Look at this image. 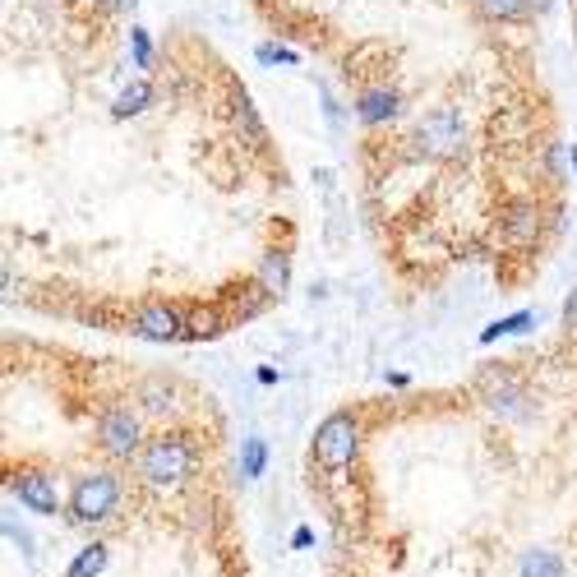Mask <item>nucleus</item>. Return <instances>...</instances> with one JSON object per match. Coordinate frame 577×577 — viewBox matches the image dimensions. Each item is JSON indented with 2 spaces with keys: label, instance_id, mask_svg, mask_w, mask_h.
Returning <instances> with one entry per match:
<instances>
[{
  "label": "nucleus",
  "instance_id": "1",
  "mask_svg": "<svg viewBox=\"0 0 577 577\" xmlns=\"http://www.w3.org/2000/svg\"><path fill=\"white\" fill-rule=\"evenodd\" d=\"M139 467H144V476L153 485H176L190 476L194 448H190V439H181V434H162V439H153V444L144 448Z\"/></svg>",
  "mask_w": 577,
  "mask_h": 577
},
{
  "label": "nucleus",
  "instance_id": "2",
  "mask_svg": "<svg viewBox=\"0 0 577 577\" xmlns=\"http://www.w3.org/2000/svg\"><path fill=\"white\" fill-rule=\"evenodd\" d=\"M116 504H121V485H116V476H102V471L84 476L70 494V508L79 522H107L116 513Z\"/></svg>",
  "mask_w": 577,
  "mask_h": 577
},
{
  "label": "nucleus",
  "instance_id": "3",
  "mask_svg": "<svg viewBox=\"0 0 577 577\" xmlns=\"http://www.w3.org/2000/svg\"><path fill=\"white\" fill-rule=\"evenodd\" d=\"M351 453H356V425H351V416H333V421H324V430H319V439H314L319 467L342 471L351 462Z\"/></svg>",
  "mask_w": 577,
  "mask_h": 577
},
{
  "label": "nucleus",
  "instance_id": "4",
  "mask_svg": "<svg viewBox=\"0 0 577 577\" xmlns=\"http://www.w3.org/2000/svg\"><path fill=\"white\" fill-rule=\"evenodd\" d=\"M97 439H102L107 453H134V444H139V421H134V411L111 407L107 416L97 421Z\"/></svg>",
  "mask_w": 577,
  "mask_h": 577
},
{
  "label": "nucleus",
  "instance_id": "5",
  "mask_svg": "<svg viewBox=\"0 0 577 577\" xmlns=\"http://www.w3.org/2000/svg\"><path fill=\"white\" fill-rule=\"evenodd\" d=\"M421 144L430 148V153H453V148L462 144V116H457L453 107L430 111L421 121Z\"/></svg>",
  "mask_w": 577,
  "mask_h": 577
},
{
  "label": "nucleus",
  "instance_id": "6",
  "mask_svg": "<svg viewBox=\"0 0 577 577\" xmlns=\"http://www.w3.org/2000/svg\"><path fill=\"white\" fill-rule=\"evenodd\" d=\"M130 333H139V337H176V333H181V314L167 310V305H148V310H139L130 319Z\"/></svg>",
  "mask_w": 577,
  "mask_h": 577
},
{
  "label": "nucleus",
  "instance_id": "7",
  "mask_svg": "<svg viewBox=\"0 0 577 577\" xmlns=\"http://www.w3.org/2000/svg\"><path fill=\"white\" fill-rule=\"evenodd\" d=\"M19 499H24L33 513H42V517H51L56 513V485H51V476H42V471H33V476H19Z\"/></svg>",
  "mask_w": 577,
  "mask_h": 577
},
{
  "label": "nucleus",
  "instance_id": "8",
  "mask_svg": "<svg viewBox=\"0 0 577 577\" xmlns=\"http://www.w3.org/2000/svg\"><path fill=\"white\" fill-rule=\"evenodd\" d=\"M393 107H397V97L384 93V88L361 97V116H365V121H384V116H393Z\"/></svg>",
  "mask_w": 577,
  "mask_h": 577
},
{
  "label": "nucleus",
  "instance_id": "9",
  "mask_svg": "<svg viewBox=\"0 0 577 577\" xmlns=\"http://www.w3.org/2000/svg\"><path fill=\"white\" fill-rule=\"evenodd\" d=\"M139 397H144L153 411H162V407H171V384L162 379V374H153V379H144V384H139Z\"/></svg>",
  "mask_w": 577,
  "mask_h": 577
},
{
  "label": "nucleus",
  "instance_id": "10",
  "mask_svg": "<svg viewBox=\"0 0 577 577\" xmlns=\"http://www.w3.org/2000/svg\"><path fill=\"white\" fill-rule=\"evenodd\" d=\"M102 564H107V550H102V545H93V550H84V554H79V559H74L70 577H93Z\"/></svg>",
  "mask_w": 577,
  "mask_h": 577
},
{
  "label": "nucleus",
  "instance_id": "11",
  "mask_svg": "<svg viewBox=\"0 0 577 577\" xmlns=\"http://www.w3.org/2000/svg\"><path fill=\"white\" fill-rule=\"evenodd\" d=\"M264 467V439H245V476H259Z\"/></svg>",
  "mask_w": 577,
  "mask_h": 577
},
{
  "label": "nucleus",
  "instance_id": "12",
  "mask_svg": "<svg viewBox=\"0 0 577 577\" xmlns=\"http://www.w3.org/2000/svg\"><path fill=\"white\" fill-rule=\"evenodd\" d=\"M476 5H481L490 19H508V14H517V5H522V0H476Z\"/></svg>",
  "mask_w": 577,
  "mask_h": 577
},
{
  "label": "nucleus",
  "instance_id": "13",
  "mask_svg": "<svg viewBox=\"0 0 577 577\" xmlns=\"http://www.w3.org/2000/svg\"><path fill=\"white\" fill-rule=\"evenodd\" d=\"M139 102H148V84H134V88H125V97H121V111H139Z\"/></svg>",
  "mask_w": 577,
  "mask_h": 577
},
{
  "label": "nucleus",
  "instance_id": "14",
  "mask_svg": "<svg viewBox=\"0 0 577 577\" xmlns=\"http://www.w3.org/2000/svg\"><path fill=\"white\" fill-rule=\"evenodd\" d=\"M564 319H568V328H577V291H573V301H568V310H564Z\"/></svg>",
  "mask_w": 577,
  "mask_h": 577
},
{
  "label": "nucleus",
  "instance_id": "15",
  "mask_svg": "<svg viewBox=\"0 0 577 577\" xmlns=\"http://www.w3.org/2000/svg\"><path fill=\"white\" fill-rule=\"evenodd\" d=\"M116 5H130V0H116Z\"/></svg>",
  "mask_w": 577,
  "mask_h": 577
}]
</instances>
